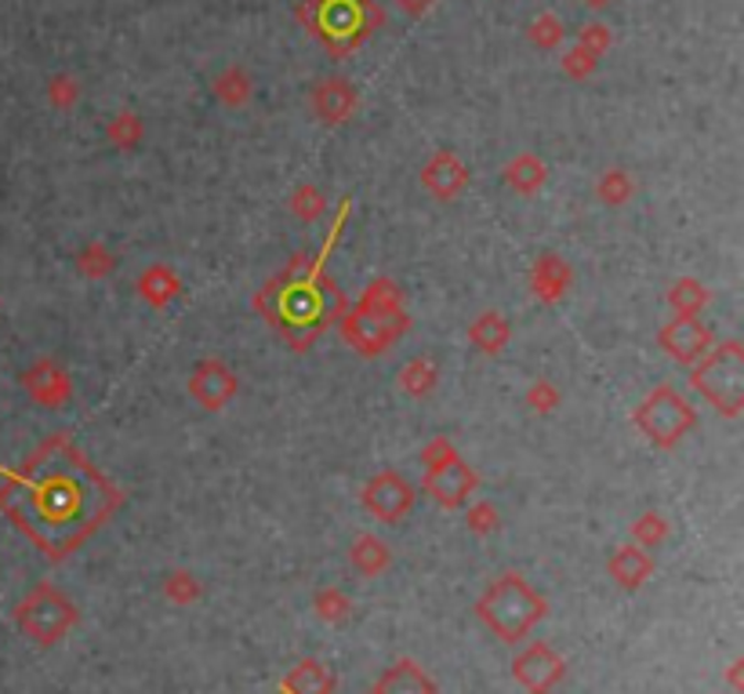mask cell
I'll return each instance as SVG.
<instances>
[{"label": "cell", "mask_w": 744, "mask_h": 694, "mask_svg": "<svg viewBox=\"0 0 744 694\" xmlns=\"http://www.w3.org/2000/svg\"><path fill=\"white\" fill-rule=\"evenodd\" d=\"M117 505L120 491L62 433L19 469L0 466V510L52 560L88 542Z\"/></svg>", "instance_id": "1"}, {"label": "cell", "mask_w": 744, "mask_h": 694, "mask_svg": "<svg viewBox=\"0 0 744 694\" xmlns=\"http://www.w3.org/2000/svg\"><path fill=\"white\" fill-rule=\"evenodd\" d=\"M345 218H349V201H342L338 215L331 222V237L324 247H320V255L294 258V263L283 269L280 277H272L255 299V306L269 317V324L288 334L294 350H305L309 342H316L320 331L345 313L342 291L327 280V258L342 237Z\"/></svg>", "instance_id": "2"}, {"label": "cell", "mask_w": 744, "mask_h": 694, "mask_svg": "<svg viewBox=\"0 0 744 694\" xmlns=\"http://www.w3.org/2000/svg\"><path fill=\"white\" fill-rule=\"evenodd\" d=\"M342 334L349 339V345L364 356L386 353L392 342L403 339L407 331V313L400 309V288L392 280H375L364 291L356 309H345L338 317Z\"/></svg>", "instance_id": "3"}, {"label": "cell", "mask_w": 744, "mask_h": 694, "mask_svg": "<svg viewBox=\"0 0 744 694\" xmlns=\"http://www.w3.org/2000/svg\"><path fill=\"white\" fill-rule=\"evenodd\" d=\"M690 386L698 389L719 415L737 418L744 412V345L737 339L715 342L701 361H693Z\"/></svg>", "instance_id": "4"}, {"label": "cell", "mask_w": 744, "mask_h": 694, "mask_svg": "<svg viewBox=\"0 0 744 694\" xmlns=\"http://www.w3.org/2000/svg\"><path fill=\"white\" fill-rule=\"evenodd\" d=\"M544 615V600L519 575H505L483 592L479 618L505 640H519Z\"/></svg>", "instance_id": "5"}, {"label": "cell", "mask_w": 744, "mask_h": 694, "mask_svg": "<svg viewBox=\"0 0 744 694\" xmlns=\"http://www.w3.org/2000/svg\"><path fill=\"white\" fill-rule=\"evenodd\" d=\"M632 423L647 437L654 448H676L698 423V412L687 404V396H679L672 386H657L639 401V407L632 412Z\"/></svg>", "instance_id": "6"}, {"label": "cell", "mask_w": 744, "mask_h": 694, "mask_svg": "<svg viewBox=\"0 0 744 694\" xmlns=\"http://www.w3.org/2000/svg\"><path fill=\"white\" fill-rule=\"evenodd\" d=\"M425 462V491L436 499L443 510H462L479 488V477L462 462V455L451 448V440L436 437L421 455Z\"/></svg>", "instance_id": "7"}, {"label": "cell", "mask_w": 744, "mask_h": 694, "mask_svg": "<svg viewBox=\"0 0 744 694\" xmlns=\"http://www.w3.org/2000/svg\"><path fill=\"white\" fill-rule=\"evenodd\" d=\"M15 618L36 643H55L73 622H77V611H73V604L62 597L58 589L41 586L36 592H30V600L19 607Z\"/></svg>", "instance_id": "8"}, {"label": "cell", "mask_w": 744, "mask_h": 694, "mask_svg": "<svg viewBox=\"0 0 744 694\" xmlns=\"http://www.w3.org/2000/svg\"><path fill=\"white\" fill-rule=\"evenodd\" d=\"M364 505L378 520H386V524H396L400 516L411 513V505H414V483L407 480L403 473H396V469H381V473L370 477V483L364 488Z\"/></svg>", "instance_id": "9"}, {"label": "cell", "mask_w": 744, "mask_h": 694, "mask_svg": "<svg viewBox=\"0 0 744 694\" xmlns=\"http://www.w3.org/2000/svg\"><path fill=\"white\" fill-rule=\"evenodd\" d=\"M657 342H661V350L672 356V361L693 364L715 345V334L704 328L698 317H672L661 331H657Z\"/></svg>", "instance_id": "10"}, {"label": "cell", "mask_w": 744, "mask_h": 694, "mask_svg": "<svg viewBox=\"0 0 744 694\" xmlns=\"http://www.w3.org/2000/svg\"><path fill=\"white\" fill-rule=\"evenodd\" d=\"M237 393H240V378L229 364H222V361L196 364L193 378H190V396L204 407V412H222Z\"/></svg>", "instance_id": "11"}, {"label": "cell", "mask_w": 744, "mask_h": 694, "mask_svg": "<svg viewBox=\"0 0 744 694\" xmlns=\"http://www.w3.org/2000/svg\"><path fill=\"white\" fill-rule=\"evenodd\" d=\"M22 386H26V393L33 396L36 404H44V407L66 404L69 393H73L69 375L55 361H36L26 375H22Z\"/></svg>", "instance_id": "12"}, {"label": "cell", "mask_w": 744, "mask_h": 694, "mask_svg": "<svg viewBox=\"0 0 744 694\" xmlns=\"http://www.w3.org/2000/svg\"><path fill=\"white\" fill-rule=\"evenodd\" d=\"M421 185H425L432 196H440V201H454V196L468 185V171L454 153L443 150L429 160L425 171H421Z\"/></svg>", "instance_id": "13"}, {"label": "cell", "mask_w": 744, "mask_h": 694, "mask_svg": "<svg viewBox=\"0 0 744 694\" xmlns=\"http://www.w3.org/2000/svg\"><path fill=\"white\" fill-rule=\"evenodd\" d=\"M516 676H519V684H524L527 691L544 694L556 684V680L563 676V662L556 659V654L544 648V643H535V648H530L524 659L516 662Z\"/></svg>", "instance_id": "14"}, {"label": "cell", "mask_w": 744, "mask_h": 694, "mask_svg": "<svg viewBox=\"0 0 744 694\" xmlns=\"http://www.w3.org/2000/svg\"><path fill=\"white\" fill-rule=\"evenodd\" d=\"M570 280H574V273H570V266L563 263L560 255H541L535 269H530V291H535L538 302H560Z\"/></svg>", "instance_id": "15"}, {"label": "cell", "mask_w": 744, "mask_h": 694, "mask_svg": "<svg viewBox=\"0 0 744 694\" xmlns=\"http://www.w3.org/2000/svg\"><path fill=\"white\" fill-rule=\"evenodd\" d=\"M179 291H182V280H179V273L171 269V266H149V269H142V277H139V295L149 302V306H157V309H164L168 302H175L179 299Z\"/></svg>", "instance_id": "16"}, {"label": "cell", "mask_w": 744, "mask_h": 694, "mask_svg": "<svg viewBox=\"0 0 744 694\" xmlns=\"http://www.w3.org/2000/svg\"><path fill=\"white\" fill-rule=\"evenodd\" d=\"M508 339H513V328H508V320L502 317V313H479L476 320H473V328H468V342H473V350H479V353H502L505 345H508Z\"/></svg>", "instance_id": "17"}, {"label": "cell", "mask_w": 744, "mask_h": 694, "mask_svg": "<svg viewBox=\"0 0 744 694\" xmlns=\"http://www.w3.org/2000/svg\"><path fill=\"white\" fill-rule=\"evenodd\" d=\"M650 572H654V560L643 549H617L611 556V575L622 581L625 589L643 586V578H650Z\"/></svg>", "instance_id": "18"}, {"label": "cell", "mask_w": 744, "mask_h": 694, "mask_svg": "<svg viewBox=\"0 0 744 694\" xmlns=\"http://www.w3.org/2000/svg\"><path fill=\"white\" fill-rule=\"evenodd\" d=\"M709 288H704L701 280L693 277H679L672 284V291H668V306L676 309V317H698L704 306H709Z\"/></svg>", "instance_id": "19"}, {"label": "cell", "mask_w": 744, "mask_h": 694, "mask_svg": "<svg viewBox=\"0 0 744 694\" xmlns=\"http://www.w3.org/2000/svg\"><path fill=\"white\" fill-rule=\"evenodd\" d=\"M378 694H432V684L411 662H396L389 673L381 676Z\"/></svg>", "instance_id": "20"}, {"label": "cell", "mask_w": 744, "mask_h": 694, "mask_svg": "<svg viewBox=\"0 0 744 694\" xmlns=\"http://www.w3.org/2000/svg\"><path fill=\"white\" fill-rule=\"evenodd\" d=\"M436 382H440V371L429 356H414V361L400 371V386L411 396H429L432 389H436Z\"/></svg>", "instance_id": "21"}, {"label": "cell", "mask_w": 744, "mask_h": 694, "mask_svg": "<svg viewBox=\"0 0 744 694\" xmlns=\"http://www.w3.org/2000/svg\"><path fill=\"white\" fill-rule=\"evenodd\" d=\"M353 564H356L364 575H378L381 567L389 564V549H386V542H378L375 535H359V538H356V545H353Z\"/></svg>", "instance_id": "22"}, {"label": "cell", "mask_w": 744, "mask_h": 694, "mask_svg": "<svg viewBox=\"0 0 744 694\" xmlns=\"http://www.w3.org/2000/svg\"><path fill=\"white\" fill-rule=\"evenodd\" d=\"M505 182L513 185V190H519V193H535V190H541V182H544V168L538 164L535 157H519V160H513V164L505 168Z\"/></svg>", "instance_id": "23"}, {"label": "cell", "mask_w": 744, "mask_h": 694, "mask_svg": "<svg viewBox=\"0 0 744 694\" xmlns=\"http://www.w3.org/2000/svg\"><path fill=\"white\" fill-rule=\"evenodd\" d=\"M316 106H320V114H324V120H342L345 114H349V106H353L349 84H324V92H320Z\"/></svg>", "instance_id": "24"}, {"label": "cell", "mask_w": 744, "mask_h": 694, "mask_svg": "<svg viewBox=\"0 0 744 694\" xmlns=\"http://www.w3.org/2000/svg\"><path fill=\"white\" fill-rule=\"evenodd\" d=\"M595 193H600L603 204L622 207L632 196V179L625 175V171H606V175L600 179V185H595Z\"/></svg>", "instance_id": "25"}, {"label": "cell", "mask_w": 744, "mask_h": 694, "mask_svg": "<svg viewBox=\"0 0 744 694\" xmlns=\"http://www.w3.org/2000/svg\"><path fill=\"white\" fill-rule=\"evenodd\" d=\"M114 266H117V258H114V252H109L106 244H88L77 255V269L88 273V277H106V273L114 269Z\"/></svg>", "instance_id": "26"}, {"label": "cell", "mask_w": 744, "mask_h": 694, "mask_svg": "<svg viewBox=\"0 0 744 694\" xmlns=\"http://www.w3.org/2000/svg\"><path fill=\"white\" fill-rule=\"evenodd\" d=\"M294 215L302 218V222H316L320 215H324V196H320L313 185H298V193H294Z\"/></svg>", "instance_id": "27"}, {"label": "cell", "mask_w": 744, "mask_h": 694, "mask_svg": "<svg viewBox=\"0 0 744 694\" xmlns=\"http://www.w3.org/2000/svg\"><path fill=\"white\" fill-rule=\"evenodd\" d=\"M527 404L535 407L538 415H549V412L560 407V389H556L549 378H538L535 386L527 389Z\"/></svg>", "instance_id": "28"}, {"label": "cell", "mask_w": 744, "mask_h": 694, "mask_svg": "<svg viewBox=\"0 0 744 694\" xmlns=\"http://www.w3.org/2000/svg\"><path fill=\"white\" fill-rule=\"evenodd\" d=\"M636 538L647 545V549H654V545H661L665 542V535H668V524H665V516H657V513H643L639 520H636Z\"/></svg>", "instance_id": "29"}, {"label": "cell", "mask_w": 744, "mask_h": 694, "mask_svg": "<svg viewBox=\"0 0 744 694\" xmlns=\"http://www.w3.org/2000/svg\"><path fill=\"white\" fill-rule=\"evenodd\" d=\"M468 527L476 531V535H490L494 527H498V510H494V502H476L473 510H468Z\"/></svg>", "instance_id": "30"}, {"label": "cell", "mask_w": 744, "mask_h": 694, "mask_svg": "<svg viewBox=\"0 0 744 694\" xmlns=\"http://www.w3.org/2000/svg\"><path fill=\"white\" fill-rule=\"evenodd\" d=\"M316 607H320V615H324V618H331V622H342V618H345V611H349V600H345L342 592L327 589V592H320Z\"/></svg>", "instance_id": "31"}, {"label": "cell", "mask_w": 744, "mask_h": 694, "mask_svg": "<svg viewBox=\"0 0 744 694\" xmlns=\"http://www.w3.org/2000/svg\"><path fill=\"white\" fill-rule=\"evenodd\" d=\"M168 592H171V597H175V600L185 604V600H193V597H196V581H193L190 575H182V572H179V575H171Z\"/></svg>", "instance_id": "32"}]
</instances>
